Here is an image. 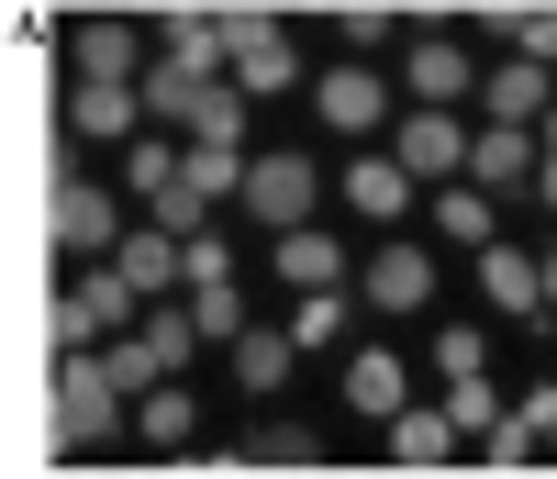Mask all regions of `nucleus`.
<instances>
[{"label": "nucleus", "instance_id": "1", "mask_svg": "<svg viewBox=\"0 0 557 479\" xmlns=\"http://www.w3.org/2000/svg\"><path fill=\"white\" fill-rule=\"evenodd\" d=\"M101 334H134V279H123V268H78L67 291H57V346L89 357Z\"/></svg>", "mask_w": 557, "mask_h": 479}, {"label": "nucleus", "instance_id": "2", "mask_svg": "<svg viewBox=\"0 0 557 479\" xmlns=\"http://www.w3.org/2000/svg\"><path fill=\"white\" fill-rule=\"evenodd\" d=\"M391 168L401 179H469V123H457V112H401V134H391Z\"/></svg>", "mask_w": 557, "mask_h": 479}, {"label": "nucleus", "instance_id": "3", "mask_svg": "<svg viewBox=\"0 0 557 479\" xmlns=\"http://www.w3.org/2000/svg\"><path fill=\"white\" fill-rule=\"evenodd\" d=\"M112 368H101V346H89V357H67L57 368V446L78 457V446H101V423H112Z\"/></svg>", "mask_w": 557, "mask_h": 479}, {"label": "nucleus", "instance_id": "4", "mask_svg": "<svg viewBox=\"0 0 557 479\" xmlns=\"http://www.w3.org/2000/svg\"><path fill=\"white\" fill-rule=\"evenodd\" d=\"M67 67H78V78H101V89H146V34L101 12V23H78V34H67Z\"/></svg>", "mask_w": 557, "mask_h": 479}, {"label": "nucleus", "instance_id": "5", "mask_svg": "<svg viewBox=\"0 0 557 479\" xmlns=\"http://www.w3.org/2000/svg\"><path fill=\"white\" fill-rule=\"evenodd\" d=\"M45 223H57V246H67V257H89V268H101V257L123 246V223H112V201H101L89 179H57V201H45Z\"/></svg>", "mask_w": 557, "mask_h": 479}, {"label": "nucleus", "instance_id": "6", "mask_svg": "<svg viewBox=\"0 0 557 479\" xmlns=\"http://www.w3.org/2000/svg\"><path fill=\"white\" fill-rule=\"evenodd\" d=\"M524 179H535V134H513V123H480V134H469V189L513 201Z\"/></svg>", "mask_w": 557, "mask_h": 479}, {"label": "nucleus", "instance_id": "7", "mask_svg": "<svg viewBox=\"0 0 557 479\" xmlns=\"http://www.w3.org/2000/svg\"><path fill=\"white\" fill-rule=\"evenodd\" d=\"M246 212H268L278 234H301V212H312V168H301V157H246Z\"/></svg>", "mask_w": 557, "mask_h": 479}, {"label": "nucleus", "instance_id": "8", "mask_svg": "<svg viewBox=\"0 0 557 479\" xmlns=\"http://www.w3.org/2000/svg\"><path fill=\"white\" fill-rule=\"evenodd\" d=\"M67 134H89V146H101V134H123L134 146V123H146V89H101V78H67V112H57Z\"/></svg>", "mask_w": 557, "mask_h": 479}, {"label": "nucleus", "instance_id": "9", "mask_svg": "<svg viewBox=\"0 0 557 479\" xmlns=\"http://www.w3.org/2000/svg\"><path fill=\"white\" fill-rule=\"evenodd\" d=\"M368 302H380V312H424V302H435V257L380 234V257H368Z\"/></svg>", "mask_w": 557, "mask_h": 479}, {"label": "nucleus", "instance_id": "10", "mask_svg": "<svg viewBox=\"0 0 557 479\" xmlns=\"http://www.w3.org/2000/svg\"><path fill=\"white\" fill-rule=\"evenodd\" d=\"M424 212H435L446 246H469V257H491V246H502V201H491V189H469V179H446Z\"/></svg>", "mask_w": 557, "mask_h": 479}, {"label": "nucleus", "instance_id": "11", "mask_svg": "<svg viewBox=\"0 0 557 479\" xmlns=\"http://www.w3.org/2000/svg\"><path fill=\"white\" fill-rule=\"evenodd\" d=\"M312 112L335 134H380V67H323L312 78Z\"/></svg>", "mask_w": 557, "mask_h": 479}, {"label": "nucleus", "instance_id": "12", "mask_svg": "<svg viewBox=\"0 0 557 479\" xmlns=\"http://www.w3.org/2000/svg\"><path fill=\"white\" fill-rule=\"evenodd\" d=\"M178 234H157V223H123V246H112V268L134 279V302H157V291H178Z\"/></svg>", "mask_w": 557, "mask_h": 479}, {"label": "nucleus", "instance_id": "13", "mask_svg": "<svg viewBox=\"0 0 557 479\" xmlns=\"http://www.w3.org/2000/svg\"><path fill=\"white\" fill-rule=\"evenodd\" d=\"M401 78H412V101H424V112H457V89H469V45L424 34V45L401 57Z\"/></svg>", "mask_w": 557, "mask_h": 479}, {"label": "nucleus", "instance_id": "14", "mask_svg": "<svg viewBox=\"0 0 557 479\" xmlns=\"http://www.w3.org/2000/svg\"><path fill=\"white\" fill-rule=\"evenodd\" d=\"M480 112H491V123H513V134H524V123L546 112V67H535V57H502V67L480 78Z\"/></svg>", "mask_w": 557, "mask_h": 479}, {"label": "nucleus", "instance_id": "15", "mask_svg": "<svg viewBox=\"0 0 557 479\" xmlns=\"http://www.w3.org/2000/svg\"><path fill=\"white\" fill-rule=\"evenodd\" d=\"M278 279H290V291H346V246H335L323 223L278 234Z\"/></svg>", "mask_w": 557, "mask_h": 479}, {"label": "nucleus", "instance_id": "16", "mask_svg": "<svg viewBox=\"0 0 557 479\" xmlns=\"http://www.w3.org/2000/svg\"><path fill=\"white\" fill-rule=\"evenodd\" d=\"M346 402H357L368 423L412 413V379H401V357H380V346H368V357H346Z\"/></svg>", "mask_w": 557, "mask_h": 479}, {"label": "nucleus", "instance_id": "17", "mask_svg": "<svg viewBox=\"0 0 557 479\" xmlns=\"http://www.w3.org/2000/svg\"><path fill=\"white\" fill-rule=\"evenodd\" d=\"M178 168H190V146H168V134H134V146H123V189H134L146 212L178 189Z\"/></svg>", "mask_w": 557, "mask_h": 479}, {"label": "nucleus", "instance_id": "18", "mask_svg": "<svg viewBox=\"0 0 557 479\" xmlns=\"http://www.w3.org/2000/svg\"><path fill=\"white\" fill-rule=\"evenodd\" d=\"M157 34H168V67H190V78H212L223 57H235V45H223V12H168Z\"/></svg>", "mask_w": 557, "mask_h": 479}, {"label": "nucleus", "instance_id": "19", "mask_svg": "<svg viewBox=\"0 0 557 479\" xmlns=\"http://www.w3.org/2000/svg\"><path fill=\"white\" fill-rule=\"evenodd\" d=\"M346 201H357L368 223H380V234H391V223L412 212V179H401L391 157H357V168H346Z\"/></svg>", "mask_w": 557, "mask_h": 479}, {"label": "nucleus", "instance_id": "20", "mask_svg": "<svg viewBox=\"0 0 557 479\" xmlns=\"http://www.w3.org/2000/svg\"><path fill=\"white\" fill-rule=\"evenodd\" d=\"M223 78H190V67H146V112L157 123H178V146H190V123H201V101H212Z\"/></svg>", "mask_w": 557, "mask_h": 479}, {"label": "nucleus", "instance_id": "21", "mask_svg": "<svg viewBox=\"0 0 557 479\" xmlns=\"http://www.w3.org/2000/svg\"><path fill=\"white\" fill-rule=\"evenodd\" d=\"M391 457H401V468H424V479H435V468L457 457V423H446V413H391Z\"/></svg>", "mask_w": 557, "mask_h": 479}, {"label": "nucleus", "instance_id": "22", "mask_svg": "<svg viewBox=\"0 0 557 479\" xmlns=\"http://www.w3.org/2000/svg\"><path fill=\"white\" fill-rule=\"evenodd\" d=\"M480 291H491L502 312H535V302H546V268L513 257V246H491V257H480Z\"/></svg>", "mask_w": 557, "mask_h": 479}, {"label": "nucleus", "instance_id": "23", "mask_svg": "<svg viewBox=\"0 0 557 479\" xmlns=\"http://www.w3.org/2000/svg\"><path fill=\"white\" fill-rule=\"evenodd\" d=\"M278 379H290V323H257L235 346V391H278Z\"/></svg>", "mask_w": 557, "mask_h": 479}, {"label": "nucleus", "instance_id": "24", "mask_svg": "<svg viewBox=\"0 0 557 479\" xmlns=\"http://www.w3.org/2000/svg\"><path fill=\"white\" fill-rule=\"evenodd\" d=\"M101 368H112V391H123V402L168 391V368H157V346H146V334H112V346H101Z\"/></svg>", "mask_w": 557, "mask_h": 479}, {"label": "nucleus", "instance_id": "25", "mask_svg": "<svg viewBox=\"0 0 557 479\" xmlns=\"http://www.w3.org/2000/svg\"><path fill=\"white\" fill-rule=\"evenodd\" d=\"M134 423H146V446H190V435H201V402H190V391H146Z\"/></svg>", "mask_w": 557, "mask_h": 479}, {"label": "nucleus", "instance_id": "26", "mask_svg": "<svg viewBox=\"0 0 557 479\" xmlns=\"http://www.w3.org/2000/svg\"><path fill=\"white\" fill-rule=\"evenodd\" d=\"M134 334H146V346H157V368H168V379L190 368V346H201V323H190V302H178V312H146Z\"/></svg>", "mask_w": 557, "mask_h": 479}, {"label": "nucleus", "instance_id": "27", "mask_svg": "<svg viewBox=\"0 0 557 479\" xmlns=\"http://www.w3.org/2000/svg\"><path fill=\"white\" fill-rule=\"evenodd\" d=\"M346 334V291H301L290 302V346H335Z\"/></svg>", "mask_w": 557, "mask_h": 479}, {"label": "nucleus", "instance_id": "28", "mask_svg": "<svg viewBox=\"0 0 557 479\" xmlns=\"http://www.w3.org/2000/svg\"><path fill=\"white\" fill-rule=\"evenodd\" d=\"M178 291H235V246H223V234H190V257H178Z\"/></svg>", "mask_w": 557, "mask_h": 479}, {"label": "nucleus", "instance_id": "29", "mask_svg": "<svg viewBox=\"0 0 557 479\" xmlns=\"http://www.w3.org/2000/svg\"><path fill=\"white\" fill-rule=\"evenodd\" d=\"M190 146H235V157H246V89H212L201 123H190Z\"/></svg>", "mask_w": 557, "mask_h": 479}, {"label": "nucleus", "instance_id": "30", "mask_svg": "<svg viewBox=\"0 0 557 479\" xmlns=\"http://www.w3.org/2000/svg\"><path fill=\"white\" fill-rule=\"evenodd\" d=\"M435 368L457 379V391H480V379H491V346H480L469 323H446V334H435Z\"/></svg>", "mask_w": 557, "mask_h": 479}, {"label": "nucleus", "instance_id": "31", "mask_svg": "<svg viewBox=\"0 0 557 479\" xmlns=\"http://www.w3.org/2000/svg\"><path fill=\"white\" fill-rule=\"evenodd\" d=\"M190 323H201V334H212V346H246V334H257V323H246V302H235V291H190Z\"/></svg>", "mask_w": 557, "mask_h": 479}, {"label": "nucleus", "instance_id": "32", "mask_svg": "<svg viewBox=\"0 0 557 479\" xmlns=\"http://www.w3.org/2000/svg\"><path fill=\"white\" fill-rule=\"evenodd\" d=\"M491 23H502V34H513V45H524V57H535V67L557 57V12H491Z\"/></svg>", "mask_w": 557, "mask_h": 479}, {"label": "nucleus", "instance_id": "33", "mask_svg": "<svg viewBox=\"0 0 557 479\" xmlns=\"http://www.w3.org/2000/svg\"><path fill=\"white\" fill-rule=\"evenodd\" d=\"M446 423H457V435H491V423H502V402H491V379H480V391H446Z\"/></svg>", "mask_w": 557, "mask_h": 479}]
</instances>
